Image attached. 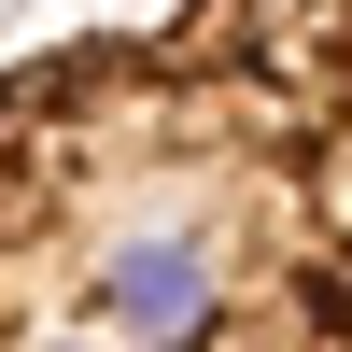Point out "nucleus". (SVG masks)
I'll return each mask as SVG.
<instances>
[{
    "label": "nucleus",
    "instance_id": "obj_1",
    "mask_svg": "<svg viewBox=\"0 0 352 352\" xmlns=\"http://www.w3.org/2000/svg\"><path fill=\"white\" fill-rule=\"evenodd\" d=\"M184 14L240 28V43H268L282 71H310V85H338V99H352V0H184Z\"/></svg>",
    "mask_w": 352,
    "mask_h": 352
}]
</instances>
